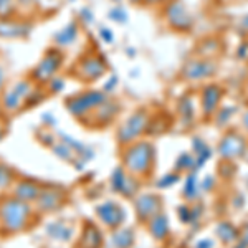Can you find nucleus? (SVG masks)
Returning a JSON list of instances; mask_svg holds the SVG:
<instances>
[{
	"mask_svg": "<svg viewBox=\"0 0 248 248\" xmlns=\"http://www.w3.org/2000/svg\"><path fill=\"white\" fill-rule=\"evenodd\" d=\"M155 161H157L155 146L144 139L124 146L121 154V166L138 179H149L155 169Z\"/></svg>",
	"mask_w": 248,
	"mask_h": 248,
	"instance_id": "obj_1",
	"label": "nucleus"
},
{
	"mask_svg": "<svg viewBox=\"0 0 248 248\" xmlns=\"http://www.w3.org/2000/svg\"><path fill=\"white\" fill-rule=\"evenodd\" d=\"M33 218L31 203L22 202L14 195L0 201V232L3 235H15L29 229Z\"/></svg>",
	"mask_w": 248,
	"mask_h": 248,
	"instance_id": "obj_2",
	"label": "nucleus"
},
{
	"mask_svg": "<svg viewBox=\"0 0 248 248\" xmlns=\"http://www.w3.org/2000/svg\"><path fill=\"white\" fill-rule=\"evenodd\" d=\"M109 98V94H106L103 90H94V88H88L83 90L79 93H75L71 96H68L65 99V109L68 111V114L73 116L75 119L85 123L93 111L99 105L106 101Z\"/></svg>",
	"mask_w": 248,
	"mask_h": 248,
	"instance_id": "obj_3",
	"label": "nucleus"
},
{
	"mask_svg": "<svg viewBox=\"0 0 248 248\" xmlns=\"http://www.w3.org/2000/svg\"><path fill=\"white\" fill-rule=\"evenodd\" d=\"M151 111L149 108H138L127 116L124 121L119 123L116 129V141L121 146H129L142 138L147 133V127L151 123Z\"/></svg>",
	"mask_w": 248,
	"mask_h": 248,
	"instance_id": "obj_4",
	"label": "nucleus"
},
{
	"mask_svg": "<svg viewBox=\"0 0 248 248\" xmlns=\"http://www.w3.org/2000/svg\"><path fill=\"white\" fill-rule=\"evenodd\" d=\"M63 65H65V53H63V50L51 45L45 50L42 58L37 62V65L31 68L29 78L35 85L45 86L51 78L60 75Z\"/></svg>",
	"mask_w": 248,
	"mask_h": 248,
	"instance_id": "obj_5",
	"label": "nucleus"
},
{
	"mask_svg": "<svg viewBox=\"0 0 248 248\" xmlns=\"http://www.w3.org/2000/svg\"><path fill=\"white\" fill-rule=\"evenodd\" d=\"M35 85L30 78H20L14 83L7 85L0 93V103H2L3 113L5 114H17L22 109H25V103L29 99L31 91L35 90Z\"/></svg>",
	"mask_w": 248,
	"mask_h": 248,
	"instance_id": "obj_6",
	"label": "nucleus"
},
{
	"mask_svg": "<svg viewBox=\"0 0 248 248\" xmlns=\"http://www.w3.org/2000/svg\"><path fill=\"white\" fill-rule=\"evenodd\" d=\"M73 75L75 78L79 79L81 83H96L101 78H105L108 75V62L98 51H90V53L81 55L77 63L73 66Z\"/></svg>",
	"mask_w": 248,
	"mask_h": 248,
	"instance_id": "obj_7",
	"label": "nucleus"
},
{
	"mask_svg": "<svg viewBox=\"0 0 248 248\" xmlns=\"http://www.w3.org/2000/svg\"><path fill=\"white\" fill-rule=\"evenodd\" d=\"M162 18L167 27L177 33H189L194 27V17L181 0H169L164 3Z\"/></svg>",
	"mask_w": 248,
	"mask_h": 248,
	"instance_id": "obj_8",
	"label": "nucleus"
},
{
	"mask_svg": "<svg viewBox=\"0 0 248 248\" xmlns=\"http://www.w3.org/2000/svg\"><path fill=\"white\" fill-rule=\"evenodd\" d=\"M217 153L223 161L243 159L248 153V141L240 131L229 129L220 138L217 144Z\"/></svg>",
	"mask_w": 248,
	"mask_h": 248,
	"instance_id": "obj_9",
	"label": "nucleus"
},
{
	"mask_svg": "<svg viewBox=\"0 0 248 248\" xmlns=\"http://www.w3.org/2000/svg\"><path fill=\"white\" fill-rule=\"evenodd\" d=\"M109 187L119 197L133 201L141 190V179L129 174L123 166H118L109 175Z\"/></svg>",
	"mask_w": 248,
	"mask_h": 248,
	"instance_id": "obj_10",
	"label": "nucleus"
},
{
	"mask_svg": "<svg viewBox=\"0 0 248 248\" xmlns=\"http://www.w3.org/2000/svg\"><path fill=\"white\" fill-rule=\"evenodd\" d=\"M94 215L103 227L108 230H116L124 225L127 218L126 209L116 201H103L94 207Z\"/></svg>",
	"mask_w": 248,
	"mask_h": 248,
	"instance_id": "obj_11",
	"label": "nucleus"
},
{
	"mask_svg": "<svg viewBox=\"0 0 248 248\" xmlns=\"http://www.w3.org/2000/svg\"><path fill=\"white\" fill-rule=\"evenodd\" d=\"M136 220L142 225L149 218H153L155 214L162 212V197L155 192H139L133 199Z\"/></svg>",
	"mask_w": 248,
	"mask_h": 248,
	"instance_id": "obj_12",
	"label": "nucleus"
},
{
	"mask_svg": "<svg viewBox=\"0 0 248 248\" xmlns=\"http://www.w3.org/2000/svg\"><path fill=\"white\" fill-rule=\"evenodd\" d=\"M66 201V190L62 189V187L57 186H48V187H42V192L35 201V209H37L40 214H53L62 209L65 205Z\"/></svg>",
	"mask_w": 248,
	"mask_h": 248,
	"instance_id": "obj_13",
	"label": "nucleus"
},
{
	"mask_svg": "<svg viewBox=\"0 0 248 248\" xmlns=\"http://www.w3.org/2000/svg\"><path fill=\"white\" fill-rule=\"evenodd\" d=\"M217 73V63L212 58L201 57V58H192L184 65L181 77L187 81H202Z\"/></svg>",
	"mask_w": 248,
	"mask_h": 248,
	"instance_id": "obj_14",
	"label": "nucleus"
},
{
	"mask_svg": "<svg viewBox=\"0 0 248 248\" xmlns=\"http://www.w3.org/2000/svg\"><path fill=\"white\" fill-rule=\"evenodd\" d=\"M119 111H121V105H119L114 98L109 96L103 105H99L93 111V114H91L85 123L90 124L91 127H99V129H101V127L109 126V124H113L116 121Z\"/></svg>",
	"mask_w": 248,
	"mask_h": 248,
	"instance_id": "obj_15",
	"label": "nucleus"
},
{
	"mask_svg": "<svg viewBox=\"0 0 248 248\" xmlns=\"http://www.w3.org/2000/svg\"><path fill=\"white\" fill-rule=\"evenodd\" d=\"M223 98V88L218 85H205L201 91V113L205 121H209L218 111Z\"/></svg>",
	"mask_w": 248,
	"mask_h": 248,
	"instance_id": "obj_16",
	"label": "nucleus"
},
{
	"mask_svg": "<svg viewBox=\"0 0 248 248\" xmlns=\"http://www.w3.org/2000/svg\"><path fill=\"white\" fill-rule=\"evenodd\" d=\"M31 30H33L31 22H27L23 18H0V38L2 40H23L31 33Z\"/></svg>",
	"mask_w": 248,
	"mask_h": 248,
	"instance_id": "obj_17",
	"label": "nucleus"
},
{
	"mask_svg": "<svg viewBox=\"0 0 248 248\" xmlns=\"http://www.w3.org/2000/svg\"><path fill=\"white\" fill-rule=\"evenodd\" d=\"M105 247V233L93 222H85L79 232L77 248H103Z\"/></svg>",
	"mask_w": 248,
	"mask_h": 248,
	"instance_id": "obj_18",
	"label": "nucleus"
},
{
	"mask_svg": "<svg viewBox=\"0 0 248 248\" xmlns=\"http://www.w3.org/2000/svg\"><path fill=\"white\" fill-rule=\"evenodd\" d=\"M79 33H81L79 23L77 20H71V22H68L66 25H63L62 29L53 33V37H51V40H53V46L60 48V50H65V48L73 46L75 43L78 42Z\"/></svg>",
	"mask_w": 248,
	"mask_h": 248,
	"instance_id": "obj_19",
	"label": "nucleus"
},
{
	"mask_svg": "<svg viewBox=\"0 0 248 248\" xmlns=\"http://www.w3.org/2000/svg\"><path fill=\"white\" fill-rule=\"evenodd\" d=\"M42 192V186L33 179H18L12 186V195L27 203H33Z\"/></svg>",
	"mask_w": 248,
	"mask_h": 248,
	"instance_id": "obj_20",
	"label": "nucleus"
},
{
	"mask_svg": "<svg viewBox=\"0 0 248 248\" xmlns=\"http://www.w3.org/2000/svg\"><path fill=\"white\" fill-rule=\"evenodd\" d=\"M146 229L155 242H166L170 237V222L164 212H159L153 218L147 220Z\"/></svg>",
	"mask_w": 248,
	"mask_h": 248,
	"instance_id": "obj_21",
	"label": "nucleus"
},
{
	"mask_svg": "<svg viewBox=\"0 0 248 248\" xmlns=\"http://www.w3.org/2000/svg\"><path fill=\"white\" fill-rule=\"evenodd\" d=\"M177 116H179V123L184 129L192 127L197 118V108H195V101L190 94H184L177 103Z\"/></svg>",
	"mask_w": 248,
	"mask_h": 248,
	"instance_id": "obj_22",
	"label": "nucleus"
},
{
	"mask_svg": "<svg viewBox=\"0 0 248 248\" xmlns=\"http://www.w3.org/2000/svg\"><path fill=\"white\" fill-rule=\"evenodd\" d=\"M45 233H46V237L51 238L53 242L66 243L73 238L75 229L70 223H66L65 220H51L45 227Z\"/></svg>",
	"mask_w": 248,
	"mask_h": 248,
	"instance_id": "obj_23",
	"label": "nucleus"
},
{
	"mask_svg": "<svg viewBox=\"0 0 248 248\" xmlns=\"http://www.w3.org/2000/svg\"><path fill=\"white\" fill-rule=\"evenodd\" d=\"M136 242V233L129 227H119L116 230H111L109 243L113 248H133Z\"/></svg>",
	"mask_w": 248,
	"mask_h": 248,
	"instance_id": "obj_24",
	"label": "nucleus"
},
{
	"mask_svg": "<svg viewBox=\"0 0 248 248\" xmlns=\"http://www.w3.org/2000/svg\"><path fill=\"white\" fill-rule=\"evenodd\" d=\"M192 149H194L195 155V172H199L203 166L207 164V161L212 157V149L210 146L203 141L202 138H194L192 139Z\"/></svg>",
	"mask_w": 248,
	"mask_h": 248,
	"instance_id": "obj_25",
	"label": "nucleus"
},
{
	"mask_svg": "<svg viewBox=\"0 0 248 248\" xmlns=\"http://www.w3.org/2000/svg\"><path fill=\"white\" fill-rule=\"evenodd\" d=\"M215 237H217L223 245H233L240 237V230L238 227H235L232 222H220L215 227Z\"/></svg>",
	"mask_w": 248,
	"mask_h": 248,
	"instance_id": "obj_26",
	"label": "nucleus"
},
{
	"mask_svg": "<svg viewBox=\"0 0 248 248\" xmlns=\"http://www.w3.org/2000/svg\"><path fill=\"white\" fill-rule=\"evenodd\" d=\"M199 172L192 170L187 172L186 177H184V189H182V197L189 202H194L195 199L201 194V181L197 177Z\"/></svg>",
	"mask_w": 248,
	"mask_h": 248,
	"instance_id": "obj_27",
	"label": "nucleus"
},
{
	"mask_svg": "<svg viewBox=\"0 0 248 248\" xmlns=\"http://www.w3.org/2000/svg\"><path fill=\"white\" fill-rule=\"evenodd\" d=\"M202 215V205L195 203V205H187V203H182L177 209V217L182 223L186 225H192L195 223Z\"/></svg>",
	"mask_w": 248,
	"mask_h": 248,
	"instance_id": "obj_28",
	"label": "nucleus"
},
{
	"mask_svg": "<svg viewBox=\"0 0 248 248\" xmlns=\"http://www.w3.org/2000/svg\"><path fill=\"white\" fill-rule=\"evenodd\" d=\"M50 149H51V153H53L60 159V161H63V162L75 164L77 161H79L78 155L75 154V151L71 149V147H68L66 144L62 142V141H57V142L53 144V146L50 147Z\"/></svg>",
	"mask_w": 248,
	"mask_h": 248,
	"instance_id": "obj_29",
	"label": "nucleus"
},
{
	"mask_svg": "<svg viewBox=\"0 0 248 248\" xmlns=\"http://www.w3.org/2000/svg\"><path fill=\"white\" fill-rule=\"evenodd\" d=\"M174 170L179 172V174H187V172L195 170V155L190 153H182L175 159Z\"/></svg>",
	"mask_w": 248,
	"mask_h": 248,
	"instance_id": "obj_30",
	"label": "nucleus"
},
{
	"mask_svg": "<svg viewBox=\"0 0 248 248\" xmlns=\"http://www.w3.org/2000/svg\"><path fill=\"white\" fill-rule=\"evenodd\" d=\"M15 181H17V175H15L14 169L7 166V164L0 162V192L12 189Z\"/></svg>",
	"mask_w": 248,
	"mask_h": 248,
	"instance_id": "obj_31",
	"label": "nucleus"
},
{
	"mask_svg": "<svg viewBox=\"0 0 248 248\" xmlns=\"http://www.w3.org/2000/svg\"><path fill=\"white\" fill-rule=\"evenodd\" d=\"M46 96L48 93H46L45 86H35V90L30 93L29 99H27V103H25V109H33V108L40 106L46 99Z\"/></svg>",
	"mask_w": 248,
	"mask_h": 248,
	"instance_id": "obj_32",
	"label": "nucleus"
},
{
	"mask_svg": "<svg viewBox=\"0 0 248 248\" xmlns=\"http://www.w3.org/2000/svg\"><path fill=\"white\" fill-rule=\"evenodd\" d=\"M181 175L182 174H179V172H167V174H164V175H161V177L155 181V187L157 189H161V190H164V189H170V187H174L175 184H179L181 182Z\"/></svg>",
	"mask_w": 248,
	"mask_h": 248,
	"instance_id": "obj_33",
	"label": "nucleus"
},
{
	"mask_svg": "<svg viewBox=\"0 0 248 248\" xmlns=\"http://www.w3.org/2000/svg\"><path fill=\"white\" fill-rule=\"evenodd\" d=\"M45 90L48 94H62L66 90V79L63 75H57L55 78H51L50 81L45 85Z\"/></svg>",
	"mask_w": 248,
	"mask_h": 248,
	"instance_id": "obj_34",
	"label": "nucleus"
},
{
	"mask_svg": "<svg viewBox=\"0 0 248 248\" xmlns=\"http://www.w3.org/2000/svg\"><path fill=\"white\" fill-rule=\"evenodd\" d=\"M17 14V0H0V18H10Z\"/></svg>",
	"mask_w": 248,
	"mask_h": 248,
	"instance_id": "obj_35",
	"label": "nucleus"
},
{
	"mask_svg": "<svg viewBox=\"0 0 248 248\" xmlns=\"http://www.w3.org/2000/svg\"><path fill=\"white\" fill-rule=\"evenodd\" d=\"M108 18L114 23H126L127 22V12L123 9L121 5H114L113 9L108 12Z\"/></svg>",
	"mask_w": 248,
	"mask_h": 248,
	"instance_id": "obj_36",
	"label": "nucleus"
},
{
	"mask_svg": "<svg viewBox=\"0 0 248 248\" xmlns=\"http://www.w3.org/2000/svg\"><path fill=\"white\" fill-rule=\"evenodd\" d=\"M235 114V108H225V109H220L215 113V123L217 126H225V124L230 123V118Z\"/></svg>",
	"mask_w": 248,
	"mask_h": 248,
	"instance_id": "obj_37",
	"label": "nucleus"
},
{
	"mask_svg": "<svg viewBox=\"0 0 248 248\" xmlns=\"http://www.w3.org/2000/svg\"><path fill=\"white\" fill-rule=\"evenodd\" d=\"M78 23H83V25L94 23V12L91 7H81L78 10Z\"/></svg>",
	"mask_w": 248,
	"mask_h": 248,
	"instance_id": "obj_38",
	"label": "nucleus"
},
{
	"mask_svg": "<svg viewBox=\"0 0 248 248\" xmlns=\"http://www.w3.org/2000/svg\"><path fill=\"white\" fill-rule=\"evenodd\" d=\"M40 123L43 124V127H45V129H55V127L58 126L57 116H55L53 113H50V111L42 113V116H40Z\"/></svg>",
	"mask_w": 248,
	"mask_h": 248,
	"instance_id": "obj_39",
	"label": "nucleus"
},
{
	"mask_svg": "<svg viewBox=\"0 0 248 248\" xmlns=\"http://www.w3.org/2000/svg\"><path fill=\"white\" fill-rule=\"evenodd\" d=\"M118 85H119V78L116 75H108L106 79H105V85L101 86V90L105 91L106 94H113L116 90H118Z\"/></svg>",
	"mask_w": 248,
	"mask_h": 248,
	"instance_id": "obj_40",
	"label": "nucleus"
},
{
	"mask_svg": "<svg viewBox=\"0 0 248 248\" xmlns=\"http://www.w3.org/2000/svg\"><path fill=\"white\" fill-rule=\"evenodd\" d=\"M38 139H40V141H42L43 146H46V147H51L55 142L58 141L57 136H55L53 133H51V129H45V131H42V133L38 134Z\"/></svg>",
	"mask_w": 248,
	"mask_h": 248,
	"instance_id": "obj_41",
	"label": "nucleus"
},
{
	"mask_svg": "<svg viewBox=\"0 0 248 248\" xmlns=\"http://www.w3.org/2000/svg\"><path fill=\"white\" fill-rule=\"evenodd\" d=\"M99 38L103 40V42L106 43V45H111V43H114V33L113 30L109 29V27H99Z\"/></svg>",
	"mask_w": 248,
	"mask_h": 248,
	"instance_id": "obj_42",
	"label": "nucleus"
},
{
	"mask_svg": "<svg viewBox=\"0 0 248 248\" xmlns=\"http://www.w3.org/2000/svg\"><path fill=\"white\" fill-rule=\"evenodd\" d=\"M214 184H215L214 175H207V177H203L202 181H201V190L210 192L212 189H214Z\"/></svg>",
	"mask_w": 248,
	"mask_h": 248,
	"instance_id": "obj_43",
	"label": "nucleus"
},
{
	"mask_svg": "<svg viewBox=\"0 0 248 248\" xmlns=\"http://www.w3.org/2000/svg\"><path fill=\"white\" fill-rule=\"evenodd\" d=\"M238 230H240V237L238 238L242 240V242L248 247V222L243 223L242 227H238Z\"/></svg>",
	"mask_w": 248,
	"mask_h": 248,
	"instance_id": "obj_44",
	"label": "nucleus"
},
{
	"mask_svg": "<svg viewBox=\"0 0 248 248\" xmlns=\"http://www.w3.org/2000/svg\"><path fill=\"white\" fill-rule=\"evenodd\" d=\"M215 247V242L214 240H210V238H202V240H199L197 243H195V247L194 248H214Z\"/></svg>",
	"mask_w": 248,
	"mask_h": 248,
	"instance_id": "obj_45",
	"label": "nucleus"
},
{
	"mask_svg": "<svg viewBox=\"0 0 248 248\" xmlns=\"http://www.w3.org/2000/svg\"><path fill=\"white\" fill-rule=\"evenodd\" d=\"M5 86H7V70H5V66L0 63V93H2Z\"/></svg>",
	"mask_w": 248,
	"mask_h": 248,
	"instance_id": "obj_46",
	"label": "nucleus"
},
{
	"mask_svg": "<svg viewBox=\"0 0 248 248\" xmlns=\"http://www.w3.org/2000/svg\"><path fill=\"white\" fill-rule=\"evenodd\" d=\"M136 3H147V5H164L166 2H169V0H133Z\"/></svg>",
	"mask_w": 248,
	"mask_h": 248,
	"instance_id": "obj_47",
	"label": "nucleus"
},
{
	"mask_svg": "<svg viewBox=\"0 0 248 248\" xmlns=\"http://www.w3.org/2000/svg\"><path fill=\"white\" fill-rule=\"evenodd\" d=\"M242 127L248 133V109H247L245 113H243V116H242Z\"/></svg>",
	"mask_w": 248,
	"mask_h": 248,
	"instance_id": "obj_48",
	"label": "nucleus"
},
{
	"mask_svg": "<svg viewBox=\"0 0 248 248\" xmlns=\"http://www.w3.org/2000/svg\"><path fill=\"white\" fill-rule=\"evenodd\" d=\"M230 247H232V248H248V247H247L245 243H243V242H242V240H240V238L237 240V242L233 243V245H230Z\"/></svg>",
	"mask_w": 248,
	"mask_h": 248,
	"instance_id": "obj_49",
	"label": "nucleus"
},
{
	"mask_svg": "<svg viewBox=\"0 0 248 248\" xmlns=\"http://www.w3.org/2000/svg\"><path fill=\"white\" fill-rule=\"evenodd\" d=\"M5 138V129H3V126H2V123H0V141Z\"/></svg>",
	"mask_w": 248,
	"mask_h": 248,
	"instance_id": "obj_50",
	"label": "nucleus"
},
{
	"mask_svg": "<svg viewBox=\"0 0 248 248\" xmlns=\"http://www.w3.org/2000/svg\"><path fill=\"white\" fill-rule=\"evenodd\" d=\"M2 114H5V113H3V108H2V103H0V116H2Z\"/></svg>",
	"mask_w": 248,
	"mask_h": 248,
	"instance_id": "obj_51",
	"label": "nucleus"
},
{
	"mask_svg": "<svg viewBox=\"0 0 248 248\" xmlns=\"http://www.w3.org/2000/svg\"><path fill=\"white\" fill-rule=\"evenodd\" d=\"M247 94H248V81H247Z\"/></svg>",
	"mask_w": 248,
	"mask_h": 248,
	"instance_id": "obj_52",
	"label": "nucleus"
},
{
	"mask_svg": "<svg viewBox=\"0 0 248 248\" xmlns=\"http://www.w3.org/2000/svg\"><path fill=\"white\" fill-rule=\"evenodd\" d=\"M247 189H248V179H247Z\"/></svg>",
	"mask_w": 248,
	"mask_h": 248,
	"instance_id": "obj_53",
	"label": "nucleus"
},
{
	"mask_svg": "<svg viewBox=\"0 0 248 248\" xmlns=\"http://www.w3.org/2000/svg\"><path fill=\"white\" fill-rule=\"evenodd\" d=\"M68 2H75V0H68Z\"/></svg>",
	"mask_w": 248,
	"mask_h": 248,
	"instance_id": "obj_54",
	"label": "nucleus"
}]
</instances>
